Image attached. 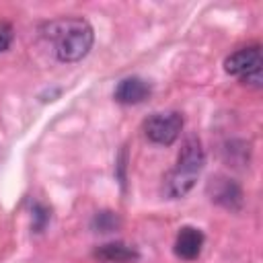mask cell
Returning <instances> with one entry per match:
<instances>
[{
	"label": "cell",
	"instance_id": "6",
	"mask_svg": "<svg viewBox=\"0 0 263 263\" xmlns=\"http://www.w3.org/2000/svg\"><path fill=\"white\" fill-rule=\"evenodd\" d=\"M212 181H214V179H212ZM208 189L212 191V199H214L216 203L228 208V210H238L240 203H242V193H240L238 185L232 183L230 179L218 177L214 183H210Z\"/></svg>",
	"mask_w": 263,
	"mask_h": 263
},
{
	"label": "cell",
	"instance_id": "5",
	"mask_svg": "<svg viewBox=\"0 0 263 263\" xmlns=\"http://www.w3.org/2000/svg\"><path fill=\"white\" fill-rule=\"evenodd\" d=\"M201 247H203V234L201 230L193 228V226H183L177 234V240H175V253L177 257L181 259H197L199 253H201Z\"/></svg>",
	"mask_w": 263,
	"mask_h": 263
},
{
	"label": "cell",
	"instance_id": "2",
	"mask_svg": "<svg viewBox=\"0 0 263 263\" xmlns=\"http://www.w3.org/2000/svg\"><path fill=\"white\" fill-rule=\"evenodd\" d=\"M205 162V154L203 148L199 144L197 138H187L183 142V148L179 152L177 158V166L171 171V175L166 177V193L171 197H183L191 191V187L195 185L197 175L201 173Z\"/></svg>",
	"mask_w": 263,
	"mask_h": 263
},
{
	"label": "cell",
	"instance_id": "1",
	"mask_svg": "<svg viewBox=\"0 0 263 263\" xmlns=\"http://www.w3.org/2000/svg\"><path fill=\"white\" fill-rule=\"evenodd\" d=\"M47 37L53 41L58 60L78 62L92 47V27L84 18H60L49 23Z\"/></svg>",
	"mask_w": 263,
	"mask_h": 263
},
{
	"label": "cell",
	"instance_id": "3",
	"mask_svg": "<svg viewBox=\"0 0 263 263\" xmlns=\"http://www.w3.org/2000/svg\"><path fill=\"white\" fill-rule=\"evenodd\" d=\"M224 70L232 76H238L245 84L261 86V47L251 45L230 53L224 62Z\"/></svg>",
	"mask_w": 263,
	"mask_h": 263
},
{
	"label": "cell",
	"instance_id": "7",
	"mask_svg": "<svg viewBox=\"0 0 263 263\" xmlns=\"http://www.w3.org/2000/svg\"><path fill=\"white\" fill-rule=\"evenodd\" d=\"M148 95H150V84L138 76L123 78L115 88V101L123 105H138L144 99H148Z\"/></svg>",
	"mask_w": 263,
	"mask_h": 263
},
{
	"label": "cell",
	"instance_id": "9",
	"mask_svg": "<svg viewBox=\"0 0 263 263\" xmlns=\"http://www.w3.org/2000/svg\"><path fill=\"white\" fill-rule=\"evenodd\" d=\"M10 41H12V29H10L8 25H4V23H0V51H4V49H8V45H10Z\"/></svg>",
	"mask_w": 263,
	"mask_h": 263
},
{
	"label": "cell",
	"instance_id": "8",
	"mask_svg": "<svg viewBox=\"0 0 263 263\" xmlns=\"http://www.w3.org/2000/svg\"><path fill=\"white\" fill-rule=\"evenodd\" d=\"M95 255L103 261H115V263H127V261L138 259L136 249H132L129 245H123V242H107V245L99 247L95 251Z\"/></svg>",
	"mask_w": 263,
	"mask_h": 263
},
{
	"label": "cell",
	"instance_id": "4",
	"mask_svg": "<svg viewBox=\"0 0 263 263\" xmlns=\"http://www.w3.org/2000/svg\"><path fill=\"white\" fill-rule=\"evenodd\" d=\"M183 127V117L177 111L168 113H154L144 121V134L150 142L160 146H171Z\"/></svg>",
	"mask_w": 263,
	"mask_h": 263
}]
</instances>
